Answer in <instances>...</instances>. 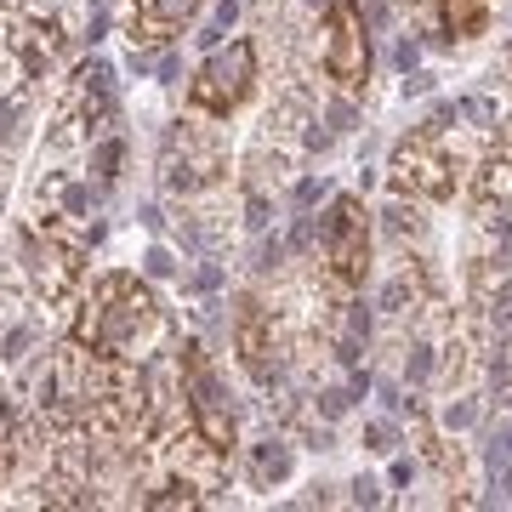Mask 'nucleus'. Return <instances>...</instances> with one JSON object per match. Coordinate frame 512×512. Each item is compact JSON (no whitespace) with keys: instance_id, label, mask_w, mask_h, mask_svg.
I'll return each instance as SVG.
<instances>
[{"instance_id":"obj_9","label":"nucleus","mask_w":512,"mask_h":512,"mask_svg":"<svg viewBox=\"0 0 512 512\" xmlns=\"http://www.w3.org/2000/svg\"><path fill=\"white\" fill-rule=\"evenodd\" d=\"M234 348H239V365L251 370V382H274L279 376V353H274V319L268 308L245 296L234 308Z\"/></svg>"},{"instance_id":"obj_14","label":"nucleus","mask_w":512,"mask_h":512,"mask_svg":"<svg viewBox=\"0 0 512 512\" xmlns=\"http://www.w3.org/2000/svg\"><path fill=\"white\" fill-rule=\"evenodd\" d=\"M365 342H370V308H365V302H353V308L342 313V330H336V353H342V359L353 365Z\"/></svg>"},{"instance_id":"obj_10","label":"nucleus","mask_w":512,"mask_h":512,"mask_svg":"<svg viewBox=\"0 0 512 512\" xmlns=\"http://www.w3.org/2000/svg\"><path fill=\"white\" fill-rule=\"evenodd\" d=\"M194 12H200V0H137V29H143V40H171Z\"/></svg>"},{"instance_id":"obj_31","label":"nucleus","mask_w":512,"mask_h":512,"mask_svg":"<svg viewBox=\"0 0 512 512\" xmlns=\"http://www.w3.org/2000/svg\"><path fill=\"white\" fill-rule=\"evenodd\" d=\"M222 285V268H200V291H217Z\"/></svg>"},{"instance_id":"obj_27","label":"nucleus","mask_w":512,"mask_h":512,"mask_svg":"<svg viewBox=\"0 0 512 512\" xmlns=\"http://www.w3.org/2000/svg\"><path fill=\"white\" fill-rule=\"evenodd\" d=\"M353 501H359V507H376V501H382V484H376V478H359V484H353Z\"/></svg>"},{"instance_id":"obj_21","label":"nucleus","mask_w":512,"mask_h":512,"mask_svg":"<svg viewBox=\"0 0 512 512\" xmlns=\"http://www.w3.org/2000/svg\"><path fill=\"white\" fill-rule=\"evenodd\" d=\"M234 18H239V0H222L217 18H211V29H205V40H222L228 29H234Z\"/></svg>"},{"instance_id":"obj_11","label":"nucleus","mask_w":512,"mask_h":512,"mask_svg":"<svg viewBox=\"0 0 512 512\" xmlns=\"http://www.w3.org/2000/svg\"><path fill=\"white\" fill-rule=\"evenodd\" d=\"M439 23L450 40H478L490 23V0H439Z\"/></svg>"},{"instance_id":"obj_26","label":"nucleus","mask_w":512,"mask_h":512,"mask_svg":"<svg viewBox=\"0 0 512 512\" xmlns=\"http://www.w3.org/2000/svg\"><path fill=\"white\" fill-rule=\"evenodd\" d=\"M313 239H319V228H313V217H302V222L291 228V251H308Z\"/></svg>"},{"instance_id":"obj_22","label":"nucleus","mask_w":512,"mask_h":512,"mask_svg":"<svg viewBox=\"0 0 512 512\" xmlns=\"http://www.w3.org/2000/svg\"><path fill=\"white\" fill-rule=\"evenodd\" d=\"M143 268H148L154 279H171V274H177V262H171V251H165V245H154V251L143 256Z\"/></svg>"},{"instance_id":"obj_1","label":"nucleus","mask_w":512,"mask_h":512,"mask_svg":"<svg viewBox=\"0 0 512 512\" xmlns=\"http://www.w3.org/2000/svg\"><path fill=\"white\" fill-rule=\"evenodd\" d=\"M160 325H165L160 302H154V291H148L143 279L137 274H103L92 302L74 319V342H86V348H97V353H114V359H131L137 336H148V330H160Z\"/></svg>"},{"instance_id":"obj_29","label":"nucleus","mask_w":512,"mask_h":512,"mask_svg":"<svg viewBox=\"0 0 512 512\" xmlns=\"http://www.w3.org/2000/svg\"><path fill=\"white\" fill-rule=\"evenodd\" d=\"M319 194H325V183H319V177H308V183H296V205H302V211H308V205L319 200Z\"/></svg>"},{"instance_id":"obj_16","label":"nucleus","mask_w":512,"mask_h":512,"mask_svg":"<svg viewBox=\"0 0 512 512\" xmlns=\"http://www.w3.org/2000/svg\"><path fill=\"white\" fill-rule=\"evenodd\" d=\"M143 507H154V512H160V507H200V490L183 478V484H165V495H148Z\"/></svg>"},{"instance_id":"obj_19","label":"nucleus","mask_w":512,"mask_h":512,"mask_svg":"<svg viewBox=\"0 0 512 512\" xmlns=\"http://www.w3.org/2000/svg\"><path fill=\"white\" fill-rule=\"evenodd\" d=\"M461 114H473L478 126H495V120H501V103H495V97H467Z\"/></svg>"},{"instance_id":"obj_17","label":"nucleus","mask_w":512,"mask_h":512,"mask_svg":"<svg viewBox=\"0 0 512 512\" xmlns=\"http://www.w3.org/2000/svg\"><path fill=\"white\" fill-rule=\"evenodd\" d=\"M365 450L393 456V450H399V427H393V421H370V427H365Z\"/></svg>"},{"instance_id":"obj_6","label":"nucleus","mask_w":512,"mask_h":512,"mask_svg":"<svg viewBox=\"0 0 512 512\" xmlns=\"http://www.w3.org/2000/svg\"><path fill=\"white\" fill-rule=\"evenodd\" d=\"M319 245H325V262L330 274L342 279V285H365V268H370V217L365 205L342 194V200L330 205L325 228H319Z\"/></svg>"},{"instance_id":"obj_4","label":"nucleus","mask_w":512,"mask_h":512,"mask_svg":"<svg viewBox=\"0 0 512 512\" xmlns=\"http://www.w3.org/2000/svg\"><path fill=\"white\" fill-rule=\"evenodd\" d=\"M256 86V46L251 40H228V46H211L194 80H188V103L200 114H234Z\"/></svg>"},{"instance_id":"obj_24","label":"nucleus","mask_w":512,"mask_h":512,"mask_svg":"<svg viewBox=\"0 0 512 512\" xmlns=\"http://www.w3.org/2000/svg\"><path fill=\"white\" fill-rule=\"evenodd\" d=\"M114 165H120V143H103V148H97V160H92V171L103 177V183H109V177H114Z\"/></svg>"},{"instance_id":"obj_25","label":"nucleus","mask_w":512,"mask_h":512,"mask_svg":"<svg viewBox=\"0 0 512 512\" xmlns=\"http://www.w3.org/2000/svg\"><path fill=\"white\" fill-rule=\"evenodd\" d=\"M433 376V348H410V382H427Z\"/></svg>"},{"instance_id":"obj_7","label":"nucleus","mask_w":512,"mask_h":512,"mask_svg":"<svg viewBox=\"0 0 512 512\" xmlns=\"http://www.w3.org/2000/svg\"><path fill=\"white\" fill-rule=\"evenodd\" d=\"M23 268H29V279H35V291L46 302H63L86 274V239H63L57 228L29 234L23 239Z\"/></svg>"},{"instance_id":"obj_12","label":"nucleus","mask_w":512,"mask_h":512,"mask_svg":"<svg viewBox=\"0 0 512 512\" xmlns=\"http://www.w3.org/2000/svg\"><path fill=\"white\" fill-rule=\"evenodd\" d=\"M251 478L268 490V484H279V478H291V444H279V439H268V444H256V456H251Z\"/></svg>"},{"instance_id":"obj_20","label":"nucleus","mask_w":512,"mask_h":512,"mask_svg":"<svg viewBox=\"0 0 512 512\" xmlns=\"http://www.w3.org/2000/svg\"><path fill=\"white\" fill-rule=\"evenodd\" d=\"M382 217H387V228H393V234H421V222H416V211H404V205H387V211H382Z\"/></svg>"},{"instance_id":"obj_23","label":"nucleus","mask_w":512,"mask_h":512,"mask_svg":"<svg viewBox=\"0 0 512 512\" xmlns=\"http://www.w3.org/2000/svg\"><path fill=\"white\" fill-rule=\"evenodd\" d=\"M478 421V404L473 399H456L450 410H444V427H473Z\"/></svg>"},{"instance_id":"obj_30","label":"nucleus","mask_w":512,"mask_h":512,"mask_svg":"<svg viewBox=\"0 0 512 512\" xmlns=\"http://www.w3.org/2000/svg\"><path fill=\"white\" fill-rule=\"evenodd\" d=\"M393 63H399L404 74L416 69V40H399V46H393Z\"/></svg>"},{"instance_id":"obj_5","label":"nucleus","mask_w":512,"mask_h":512,"mask_svg":"<svg viewBox=\"0 0 512 512\" xmlns=\"http://www.w3.org/2000/svg\"><path fill=\"white\" fill-rule=\"evenodd\" d=\"M387 171H393V183L399 188L427 194V200H450V194H456V160L444 154L439 126H421V131H410V137H399Z\"/></svg>"},{"instance_id":"obj_8","label":"nucleus","mask_w":512,"mask_h":512,"mask_svg":"<svg viewBox=\"0 0 512 512\" xmlns=\"http://www.w3.org/2000/svg\"><path fill=\"white\" fill-rule=\"evenodd\" d=\"M330 40H325V74L342 92H359L370 74V35H365V6L330 0Z\"/></svg>"},{"instance_id":"obj_13","label":"nucleus","mask_w":512,"mask_h":512,"mask_svg":"<svg viewBox=\"0 0 512 512\" xmlns=\"http://www.w3.org/2000/svg\"><path fill=\"white\" fill-rule=\"evenodd\" d=\"M484 194L501 205H512V131L501 137V148L490 154V165H484Z\"/></svg>"},{"instance_id":"obj_3","label":"nucleus","mask_w":512,"mask_h":512,"mask_svg":"<svg viewBox=\"0 0 512 512\" xmlns=\"http://www.w3.org/2000/svg\"><path fill=\"white\" fill-rule=\"evenodd\" d=\"M177 370H183V393H188V416H194V433H200L217 456H228L239 444V421H234V404L222 393L217 370L205 359L200 342H183L177 348Z\"/></svg>"},{"instance_id":"obj_15","label":"nucleus","mask_w":512,"mask_h":512,"mask_svg":"<svg viewBox=\"0 0 512 512\" xmlns=\"http://www.w3.org/2000/svg\"><path fill=\"white\" fill-rule=\"evenodd\" d=\"M490 473L501 484V495H512V427H501L490 439Z\"/></svg>"},{"instance_id":"obj_2","label":"nucleus","mask_w":512,"mask_h":512,"mask_svg":"<svg viewBox=\"0 0 512 512\" xmlns=\"http://www.w3.org/2000/svg\"><path fill=\"white\" fill-rule=\"evenodd\" d=\"M160 171H165V188H177V194L217 188L228 177V143L205 120H177L160 143Z\"/></svg>"},{"instance_id":"obj_18","label":"nucleus","mask_w":512,"mask_h":512,"mask_svg":"<svg viewBox=\"0 0 512 512\" xmlns=\"http://www.w3.org/2000/svg\"><path fill=\"white\" fill-rule=\"evenodd\" d=\"M404 302H416V279H410V274H399V279L382 291V308H387V313H404Z\"/></svg>"},{"instance_id":"obj_28","label":"nucleus","mask_w":512,"mask_h":512,"mask_svg":"<svg viewBox=\"0 0 512 512\" xmlns=\"http://www.w3.org/2000/svg\"><path fill=\"white\" fill-rule=\"evenodd\" d=\"M427 92H433V74H404V97H427Z\"/></svg>"}]
</instances>
